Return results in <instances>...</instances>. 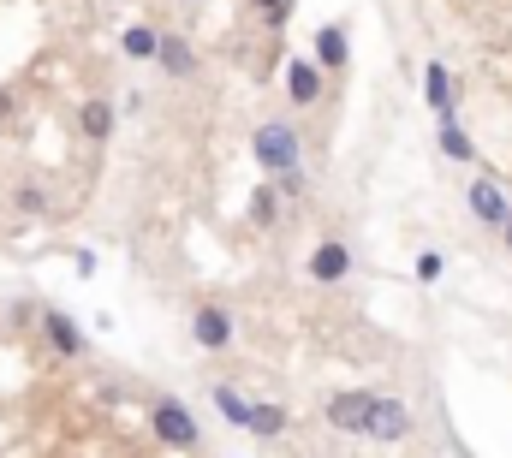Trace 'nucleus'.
<instances>
[{"label": "nucleus", "instance_id": "f257e3e1", "mask_svg": "<svg viewBox=\"0 0 512 458\" xmlns=\"http://www.w3.org/2000/svg\"><path fill=\"white\" fill-rule=\"evenodd\" d=\"M251 155H256V167H262L268 179L298 173V167H304V137H298V125H286V119H268V125H256Z\"/></svg>", "mask_w": 512, "mask_h": 458}, {"label": "nucleus", "instance_id": "f03ea898", "mask_svg": "<svg viewBox=\"0 0 512 458\" xmlns=\"http://www.w3.org/2000/svg\"><path fill=\"white\" fill-rule=\"evenodd\" d=\"M149 429H155V441L173 447V453H197V447H203V429H197V417H191L185 399H155V405H149Z\"/></svg>", "mask_w": 512, "mask_h": 458}, {"label": "nucleus", "instance_id": "7ed1b4c3", "mask_svg": "<svg viewBox=\"0 0 512 458\" xmlns=\"http://www.w3.org/2000/svg\"><path fill=\"white\" fill-rule=\"evenodd\" d=\"M376 399H382V393H370V387H340V393H328L322 423H328L334 435H364V429H370Z\"/></svg>", "mask_w": 512, "mask_h": 458}, {"label": "nucleus", "instance_id": "20e7f679", "mask_svg": "<svg viewBox=\"0 0 512 458\" xmlns=\"http://www.w3.org/2000/svg\"><path fill=\"white\" fill-rule=\"evenodd\" d=\"M465 203H471V215H477L483 227H495V232L512 227V203H507V191H501V179L477 173V179L465 185Z\"/></svg>", "mask_w": 512, "mask_h": 458}, {"label": "nucleus", "instance_id": "39448f33", "mask_svg": "<svg viewBox=\"0 0 512 458\" xmlns=\"http://www.w3.org/2000/svg\"><path fill=\"white\" fill-rule=\"evenodd\" d=\"M370 441H382V447H399L405 435H411V405L405 399H393V393H382L376 399V411H370V429H364Z\"/></svg>", "mask_w": 512, "mask_h": 458}, {"label": "nucleus", "instance_id": "423d86ee", "mask_svg": "<svg viewBox=\"0 0 512 458\" xmlns=\"http://www.w3.org/2000/svg\"><path fill=\"white\" fill-rule=\"evenodd\" d=\"M310 280H316V286L352 280V244H346V238H322V244L310 250Z\"/></svg>", "mask_w": 512, "mask_h": 458}, {"label": "nucleus", "instance_id": "0eeeda50", "mask_svg": "<svg viewBox=\"0 0 512 458\" xmlns=\"http://www.w3.org/2000/svg\"><path fill=\"white\" fill-rule=\"evenodd\" d=\"M191 340L203 345V351H233V310H221V304H197V316H191Z\"/></svg>", "mask_w": 512, "mask_h": 458}, {"label": "nucleus", "instance_id": "6e6552de", "mask_svg": "<svg viewBox=\"0 0 512 458\" xmlns=\"http://www.w3.org/2000/svg\"><path fill=\"white\" fill-rule=\"evenodd\" d=\"M310 60H316L328 78H340V72L352 66V36H346V24H322V30H316V48H310Z\"/></svg>", "mask_w": 512, "mask_h": 458}, {"label": "nucleus", "instance_id": "1a4fd4ad", "mask_svg": "<svg viewBox=\"0 0 512 458\" xmlns=\"http://www.w3.org/2000/svg\"><path fill=\"white\" fill-rule=\"evenodd\" d=\"M322 90H328V72L316 60H286V96H292V108H316Z\"/></svg>", "mask_w": 512, "mask_h": 458}, {"label": "nucleus", "instance_id": "9d476101", "mask_svg": "<svg viewBox=\"0 0 512 458\" xmlns=\"http://www.w3.org/2000/svg\"><path fill=\"white\" fill-rule=\"evenodd\" d=\"M423 102L435 108V119H459V84H453V72L441 60L423 66Z\"/></svg>", "mask_w": 512, "mask_h": 458}, {"label": "nucleus", "instance_id": "9b49d317", "mask_svg": "<svg viewBox=\"0 0 512 458\" xmlns=\"http://www.w3.org/2000/svg\"><path fill=\"white\" fill-rule=\"evenodd\" d=\"M42 334H48V345H54L60 357H84V351H90V334H84L66 310H54V304L42 310Z\"/></svg>", "mask_w": 512, "mask_h": 458}, {"label": "nucleus", "instance_id": "f8f14e48", "mask_svg": "<svg viewBox=\"0 0 512 458\" xmlns=\"http://www.w3.org/2000/svg\"><path fill=\"white\" fill-rule=\"evenodd\" d=\"M155 66L167 72V78H197V48L185 42V30H161V54H155Z\"/></svg>", "mask_w": 512, "mask_h": 458}, {"label": "nucleus", "instance_id": "ddd939ff", "mask_svg": "<svg viewBox=\"0 0 512 458\" xmlns=\"http://www.w3.org/2000/svg\"><path fill=\"white\" fill-rule=\"evenodd\" d=\"M209 399H215V411H221L233 429H245V435H251V411H256V405L233 387V381H215V387H209Z\"/></svg>", "mask_w": 512, "mask_h": 458}, {"label": "nucleus", "instance_id": "4468645a", "mask_svg": "<svg viewBox=\"0 0 512 458\" xmlns=\"http://www.w3.org/2000/svg\"><path fill=\"white\" fill-rule=\"evenodd\" d=\"M114 102H108V96H90V102H84V108H78V125H84V137H90V143H108V137H114Z\"/></svg>", "mask_w": 512, "mask_h": 458}, {"label": "nucleus", "instance_id": "2eb2a0df", "mask_svg": "<svg viewBox=\"0 0 512 458\" xmlns=\"http://www.w3.org/2000/svg\"><path fill=\"white\" fill-rule=\"evenodd\" d=\"M435 143H441V155H447V161H459V167H471V161H477V143H471V131H465L459 119H441Z\"/></svg>", "mask_w": 512, "mask_h": 458}, {"label": "nucleus", "instance_id": "dca6fc26", "mask_svg": "<svg viewBox=\"0 0 512 458\" xmlns=\"http://www.w3.org/2000/svg\"><path fill=\"white\" fill-rule=\"evenodd\" d=\"M120 48H126V60H155V54H161V30H155V24H126Z\"/></svg>", "mask_w": 512, "mask_h": 458}, {"label": "nucleus", "instance_id": "f3484780", "mask_svg": "<svg viewBox=\"0 0 512 458\" xmlns=\"http://www.w3.org/2000/svg\"><path fill=\"white\" fill-rule=\"evenodd\" d=\"M286 423H292V417H286V405H256V411H251V435H256V441H280V435H286Z\"/></svg>", "mask_w": 512, "mask_h": 458}, {"label": "nucleus", "instance_id": "a211bd4d", "mask_svg": "<svg viewBox=\"0 0 512 458\" xmlns=\"http://www.w3.org/2000/svg\"><path fill=\"white\" fill-rule=\"evenodd\" d=\"M274 221H280V191H274V179H268V185H256L251 191V227H274Z\"/></svg>", "mask_w": 512, "mask_h": 458}, {"label": "nucleus", "instance_id": "6ab92c4d", "mask_svg": "<svg viewBox=\"0 0 512 458\" xmlns=\"http://www.w3.org/2000/svg\"><path fill=\"white\" fill-rule=\"evenodd\" d=\"M274 191H280V203H304V191H310L304 167H298V173H280V179H274Z\"/></svg>", "mask_w": 512, "mask_h": 458}, {"label": "nucleus", "instance_id": "aec40b11", "mask_svg": "<svg viewBox=\"0 0 512 458\" xmlns=\"http://www.w3.org/2000/svg\"><path fill=\"white\" fill-rule=\"evenodd\" d=\"M12 203H18V215H42V209H48V197H42L36 185H18V191H12Z\"/></svg>", "mask_w": 512, "mask_h": 458}, {"label": "nucleus", "instance_id": "412c9836", "mask_svg": "<svg viewBox=\"0 0 512 458\" xmlns=\"http://www.w3.org/2000/svg\"><path fill=\"white\" fill-rule=\"evenodd\" d=\"M441 268H447V262H441L435 250H423V256H417V280H423V286H429V280H441Z\"/></svg>", "mask_w": 512, "mask_h": 458}, {"label": "nucleus", "instance_id": "4be33fe9", "mask_svg": "<svg viewBox=\"0 0 512 458\" xmlns=\"http://www.w3.org/2000/svg\"><path fill=\"white\" fill-rule=\"evenodd\" d=\"M66 256H72V268H78V274H84V280H90V274H96V250H66Z\"/></svg>", "mask_w": 512, "mask_h": 458}, {"label": "nucleus", "instance_id": "5701e85b", "mask_svg": "<svg viewBox=\"0 0 512 458\" xmlns=\"http://www.w3.org/2000/svg\"><path fill=\"white\" fill-rule=\"evenodd\" d=\"M256 12H268V6H292V0H251Z\"/></svg>", "mask_w": 512, "mask_h": 458}, {"label": "nucleus", "instance_id": "b1692460", "mask_svg": "<svg viewBox=\"0 0 512 458\" xmlns=\"http://www.w3.org/2000/svg\"><path fill=\"white\" fill-rule=\"evenodd\" d=\"M12 108H18V102H12V96H0V119H12Z\"/></svg>", "mask_w": 512, "mask_h": 458}, {"label": "nucleus", "instance_id": "393cba45", "mask_svg": "<svg viewBox=\"0 0 512 458\" xmlns=\"http://www.w3.org/2000/svg\"><path fill=\"white\" fill-rule=\"evenodd\" d=\"M507 250H512V227H507Z\"/></svg>", "mask_w": 512, "mask_h": 458}]
</instances>
